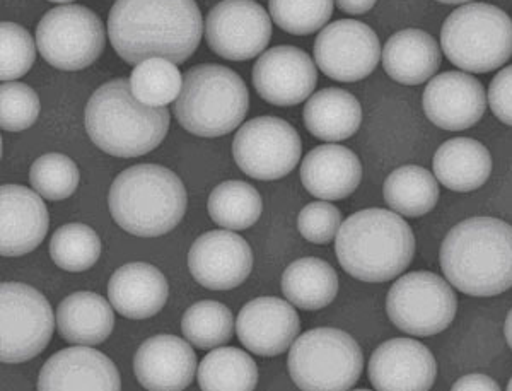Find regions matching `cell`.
I'll return each instance as SVG.
<instances>
[{"instance_id": "1", "label": "cell", "mask_w": 512, "mask_h": 391, "mask_svg": "<svg viewBox=\"0 0 512 391\" xmlns=\"http://www.w3.org/2000/svg\"><path fill=\"white\" fill-rule=\"evenodd\" d=\"M195 0H117L108 16V38L128 65L161 57L185 64L204 33Z\"/></svg>"}, {"instance_id": "2", "label": "cell", "mask_w": 512, "mask_h": 391, "mask_svg": "<svg viewBox=\"0 0 512 391\" xmlns=\"http://www.w3.org/2000/svg\"><path fill=\"white\" fill-rule=\"evenodd\" d=\"M441 269L451 286L473 298H492L512 287V226L495 217H472L449 231Z\"/></svg>"}, {"instance_id": "3", "label": "cell", "mask_w": 512, "mask_h": 391, "mask_svg": "<svg viewBox=\"0 0 512 391\" xmlns=\"http://www.w3.org/2000/svg\"><path fill=\"white\" fill-rule=\"evenodd\" d=\"M168 130L169 110L140 103L130 89V79L106 82L86 106L89 139L110 156H146L164 141Z\"/></svg>"}, {"instance_id": "4", "label": "cell", "mask_w": 512, "mask_h": 391, "mask_svg": "<svg viewBox=\"0 0 512 391\" xmlns=\"http://www.w3.org/2000/svg\"><path fill=\"white\" fill-rule=\"evenodd\" d=\"M335 251L345 272L357 281L388 282L402 275L414 260V231L398 212H355L342 222Z\"/></svg>"}, {"instance_id": "5", "label": "cell", "mask_w": 512, "mask_h": 391, "mask_svg": "<svg viewBox=\"0 0 512 391\" xmlns=\"http://www.w3.org/2000/svg\"><path fill=\"white\" fill-rule=\"evenodd\" d=\"M187 188L159 164H137L122 171L108 193L111 216L120 228L140 238L163 236L187 212Z\"/></svg>"}, {"instance_id": "6", "label": "cell", "mask_w": 512, "mask_h": 391, "mask_svg": "<svg viewBox=\"0 0 512 391\" xmlns=\"http://www.w3.org/2000/svg\"><path fill=\"white\" fill-rule=\"evenodd\" d=\"M250 108L245 81L224 65L202 64L188 69L175 101V117L198 137H221L238 129Z\"/></svg>"}, {"instance_id": "7", "label": "cell", "mask_w": 512, "mask_h": 391, "mask_svg": "<svg viewBox=\"0 0 512 391\" xmlns=\"http://www.w3.org/2000/svg\"><path fill=\"white\" fill-rule=\"evenodd\" d=\"M441 45L461 71H497L512 57V19L490 4H466L444 21Z\"/></svg>"}, {"instance_id": "8", "label": "cell", "mask_w": 512, "mask_h": 391, "mask_svg": "<svg viewBox=\"0 0 512 391\" xmlns=\"http://www.w3.org/2000/svg\"><path fill=\"white\" fill-rule=\"evenodd\" d=\"M287 364L299 390L345 391L361 378L364 356L349 333L313 328L291 345Z\"/></svg>"}, {"instance_id": "9", "label": "cell", "mask_w": 512, "mask_h": 391, "mask_svg": "<svg viewBox=\"0 0 512 391\" xmlns=\"http://www.w3.org/2000/svg\"><path fill=\"white\" fill-rule=\"evenodd\" d=\"M52 306L35 287L4 282L0 286V361L28 362L47 349L55 330Z\"/></svg>"}, {"instance_id": "10", "label": "cell", "mask_w": 512, "mask_h": 391, "mask_svg": "<svg viewBox=\"0 0 512 391\" xmlns=\"http://www.w3.org/2000/svg\"><path fill=\"white\" fill-rule=\"evenodd\" d=\"M105 26L88 7L59 6L48 11L36 28V47L60 71H82L105 50Z\"/></svg>"}, {"instance_id": "11", "label": "cell", "mask_w": 512, "mask_h": 391, "mask_svg": "<svg viewBox=\"0 0 512 391\" xmlns=\"http://www.w3.org/2000/svg\"><path fill=\"white\" fill-rule=\"evenodd\" d=\"M456 294L443 277L432 272H410L391 286L386 311L395 327L414 337H431L453 323Z\"/></svg>"}, {"instance_id": "12", "label": "cell", "mask_w": 512, "mask_h": 391, "mask_svg": "<svg viewBox=\"0 0 512 391\" xmlns=\"http://www.w3.org/2000/svg\"><path fill=\"white\" fill-rule=\"evenodd\" d=\"M301 137L291 123L258 117L241 125L234 137L233 156L239 170L260 181L284 178L301 159Z\"/></svg>"}, {"instance_id": "13", "label": "cell", "mask_w": 512, "mask_h": 391, "mask_svg": "<svg viewBox=\"0 0 512 391\" xmlns=\"http://www.w3.org/2000/svg\"><path fill=\"white\" fill-rule=\"evenodd\" d=\"M272 38V21L255 0H222L210 9L205 40L210 50L233 62L258 57Z\"/></svg>"}, {"instance_id": "14", "label": "cell", "mask_w": 512, "mask_h": 391, "mask_svg": "<svg viewBox=\"0 0 512 391\" xmlns=\"http://www.w3.org/2000/svg\"><path fill=\"white\" fill-rule=\"evenodd\" d=\"M379 59L378 35L367 24L354 19L328 24L315 41L316 65L333 81H362L376 71Z\"/></svg>"}, {"instance_id": "15", "label": "cell", "mask_w": 512, "mask_h": 391, "mask_svg": "<svg viewBox=\"0 0 512 391\" xmlns=\"http://www.w3.org/2000/svg\"><path fill=\"white\" fill-rule=\"evenodd\" d=\"M253 251L231 229H217L198 236L190 253L188 269L193 279L210 291H229L241 286L253 270Z\"/></svg>"}, {"instance_id": "16", "label": "cell", "mask_w": 512, "mask_h": 391, "mask_svg": "<svg viewBox=\"0 0 512 391\" xmlns=\"http://www.w3.org/2000/svg\"><path fill=\"white\" fill-rule=\"evenodd\" d=\"M256 93L275 106H294L311 98L318 82L316 65L301 48H270L256 60L251 74Z\"/></svg>"}, {"instance_id": "17", "label": "cell", "mask_w": 512, "mask_h": 391, "mask_svg": "<svg viewBox=\"0 0 512 391\" xmlns=\"http://www.w3.org/2000/svg\"><path fill=\"white\" fill-rule=\"evenodd\" d=\"M367 373L379 391H427L436 381L437 362L417 340L391 339L373 352Z\"/></svg>"}, {"instance_id": "18", "label": "cell", "mask_w": 512, "mask_h": 391, "mask_svg": "<svg viewBox=\"0 0 512 391\" xmlns=\"http://www.w3.org/2000/svg\"><path fill=\"white\" fill-rule=\"evenodd\" d=\"M425 117L451 132L466 130L482 120L487 96L482 82L466 72H444L431 79L424 91Z\"/></svg>"}, {"instance_id": "19", "label": "cell", "mask_w": 512, "mask_h": 391, "mask_svg": "<svg viewBox=\"0 0 512 391\" xmlns=\"http://www.w3.org/2000/svg\"><path fill=\"white\" fill-rule=\"evenodd\" d=\"M40 391H120L118 368L91 345H77L53 354L40 371Z\"/></svg>"}, {"instance_id": "20", "label": "cell", "mask_w": 512, "mask_h": 391, "mask_svg": "<svg viewBox=\"0 0 512 391\" xmlns=\"http://www.w3.org/2000/svg\"><path fill=\"white\" fill-rule=\"evenodd\" d=\"M301 330L294 304L279 298H256L243 306L236 321L241 344L256 356L274 357L291 349Z\"/></svg>"}, {"instance_id": "21", "label": "cell", "mask_w": 512, "mask_h": 391, "mask_svg": "<svg viewBox=\"0 0 512 391\" xmlns=\"http://www.w3.org/2000/svg\"><path fill=\"white\" fill-rule=\"evenodd\" d=\"M50 228V216L38 192L23 185L0 188V253L23 257L38 248Z\"/></svg>"}, {"instance_id": "22", "label": "cell", "mask_w": 512, "mask_h": 391, "mask_svg": "<svg viewBox=\"0 0 512 391\" xmlns=\"http://www.w3.org/2000/svg\"><path fill=\"white\" fill-rule=\"evenodd\" d=\"M134 373L146 390H185L197 373V356L190 342L176 335H156L140 345Z\"/></svg>"}, {"instance_id": "23", "label": "cell", "mask_w": 512, "mask_h": 391, "mask_svg": "<svg viewBox=\"0 0 512 391\" xmlns=\"http://www.w3.org/2000/svg\"><path fill=\"white\" fill-rule=\"evenodd\" d=\"M169 286L161 270L149 263H127L111 275L108 299L130 320L152 318L168 303Z\"/></svg>"}, {"instance_id": "24", "label": "cell", "mask_w": 512, "mask_h": 391, "mask_svg": "<svg viewBox=\"0 0 512 391\" xmlns=\"http://www.w3.org/2000/svg\"><path fill=\"white\" fill-rule=\"evenodd\" d=\"M362 164L355 152L337 144L318 146L301 164V181L320 200H344L361 185Z\"/></svg>"}, {"instance_id": "25", "label": "cell", "mask_w": 512, "mask_h": 391, "mask_svg": "<svg viewBox=\"0 0 512 391\" xmlns=\"http://www.w3.org/2000/svg\"><path fill=\"white\" fill-rule=\"evenodd\" d=\"M381 59L384 71L393 81L405 86H419L439 71L443 55L429 33L408 28L386 41Z\"/></svg>"}, {"instance_id": "26", "label": "cell", "mask_w": 512, "mask_h": 391, "mask_svg": "<svg viewBox=\"0 0 512 391\" xmlns=\"http://www.w3.org/2000/svg\"><path fill=\"white\" fill-rule=\"evenodd\" d=\"M432 168L437 181L449 190L473 192L489 180L492 156L482 142L458 137L437 149Z\"/></svg>"}, {"instance_id": "27", "label": "cell", "mask_w": 512, "mask_h": 391, "mask_svg": "<svg viewBox=\"0 0 512 391\" xmlns=\"http://www.w3.org/2000/svg\"><path fill=\"white\" fill-rule=\"evenodd\" d=\"M57 327L69 344H103L115 328L113 306L96 292L70 294L59 304Z\"/></svg>"}, {"instance_id": "28", "label": "cell", "mask_w": 512, "mask_h": 391, "mask_svg": "<svg viewBox=\"0 0 512 391\" xmlns=\"http://www.w3.org/2000/svg\"><path fill=\"white\" fill-rule=\"evenodd\" d=\"M304 125L316 139L347 141L362 123V106L344 89H321L304 106Z\"/></svg>"}, {"instance_id": "29", "label": "cell", "mask_w": 512, "mask_h": 391, "mask_svg": "<svg viewBox=\"0 0 512 391\" xmlns=\"http://www.w3.org/2000/svg\"><path fill=\"white\" fill-rule=\"evenodd\" d=\"M282 292L299 310L318 311L337 298L338 275L321 258H301L291 263L282 275Z\"/></svg>"}, {"instance_id": "30", "label": "cell", "mask_w": 512, "mask_h": 391, "mask_svg": "<svg viewBox=\"0 0 512 391\" xmlns=\"http://www.w3.org/2000/svg\"><path fill=\"white\" fill-rule=\"evenodd\" d=\"M384 200L400 216L429 214L439 200V185L431 171L407 164L393 171L384 181Z\"/></svg>"}, {"instance_id": "31", "label": "cell", "mask_w": 512, "mask_h": 391, "mask_svg": "<svg viewBox=\"0 0 512 391\" xmlns=\"http://www.w3.org/2000/svg\"><path fill=\"white\" fill-rule=\"evenodd\" d=\"M258 368L250 354L236 347H219L198 366V386L204 391H253Z\"/></svg>"}, {"instance_id": "32", "label": "cell", "mask_w": 512, "mask_h": 391, "mask_svg": "<svg viewBox=\"0 0 512 391\" xmlns=\"http://www.w3.org/2000/svg\"><path fill=\"white\" fill-rule=\"evenodd\" d=\"M209 216L221 228L243 231L262 216L263 202L256 188L246 181H224L210 193Z\"/></svg>"}, {"instance_id": "33", "label": "cell", "mask_w": 512, "mask_h": 391, "mask_svg": "<svg viewBox=\"0 0 512 391\" xmlns=\"http://www.w3.org/2000/svg\"><path fill=\"white\" fill-rule=\"evenodd\" d=\"M181 332L198 349L212 351L233 339L234 316L224 304L205 299L185 311Z\"/></svg>"}, {"instance_id": "34", "label": "cell", "mask_w": 512, "mask_h": 391, "mask_svg": "<svg viewBox=\"0 0 512 391\" xmlns=\"http://www.w3.org/2000/svg\"><path fill=\"white\" fill-rule=\"evenodd\" d=\"M103 245L98 234L81 222L65 224L53 233L50 257L67 272H86L98 262Z\"/></svg>"}, {"instance_id": "35", "label": "cell", "mask_w": 512, "mask_h": 391, "mask_svg": "<svg viewBox=\"0 0 512 391\" xmlns=\"http://www.w3.org/2000/svg\"><path fill=\"white\" fill-rule=\"evenodd\" d=\"M183 76L171 60L154 57L135 65L130 89L135 98L147 106H166L178 100Z\"/></svg>"}, {"instance_id": "36", "label": "cell", "mask_w": 512, "mask_h": 391, "mask_svg": "<svg viewBox=\"0 0 512 391\" xmlns=\"http://www.w3.org/2000/svg\"><path fill=\"white\" fill-rule=\"evenodd\" d=\"M335 0H268L270 16L291 35H313L332 18Z\"/></svg>"}, {"instance_id": "37", "label": "cell", "mask_w": 512, "mask_h": 391, "mask_svg": "<svg viewBox=\"0 0 512 391\" xmlns=\"http://www.w3.org/2000/svg\"><path fill=\"white\" fill-rule=\"evenodd\" d=\"M30 181L43 199L59 202L69 199L79 187V170L72 159L50 152L36 159L30 170Z\"/></svg>"}, {"instance_id": "38", "label": "cell", "mask_w": 512, "mask_h": 391, "mask_svg": "<svg viewBox=\"0 0 512 391\" xmlns=\"http://www.w3.org/2000/svg\"><path fill=\"white\" fill-rule=\"evenodd\" d=\"M33 36L16 23L0 24V79L16 81L26 76L35 64Z\"/></svg>"}, {"instance_id": "39", "label": "cell", "mask_w": 512, "mask_h": 391, "mask_svg": "<svg viewBox=\"0 0 512 391\" xmlns=\"http://www.w3.org/2000/svg\"><path fill=\"white\" fill-rule=\"evenodd\" d=\"M40 98L28 84L7 81L0 88V127L7 132L30 129L40 117Z\"/></svg>"}, {"instance_id": "40", "label": "cell", "mask_w": 512, "mask_h": 391, "mask_svg": "<svg viewBox=\"0 0 512 391\" xmlns=\"http://www.w3.org/2000/svg\"><path fill=\"white\" fill-rule=\"evenodd\" d=\"M340 226H342V214L335 205L323 200L306 205L297 217L299 233L315 245H326L335 240Z\"/></svg>"}, {"instance_id": "41", "label": "cell", "mask_w": 512, "mask_h": 391, "mask_svg": "<svg viewBox=\"0 0 512 391\" xmlns=\"http://www.w3.org/2000/svg\"><path fill=\"white\" fill-rule=\"evenodd\" d=\"M487 100L495 117L512 127V65L492 79Z\"/></svg>"}, {"instance_id": "42", "label": "cell", "mask_w": 512, "mask_h": 391, "mask_svg": "<svg viewBox=\"0 0 512 391\" xmlns=\"http://www.w3.org/2000/svg\"><path fill=\"white\" fill-rule=\"evenodd\" d=\"M461 390L499 391L501 390V386L497 385V383H495L492 378H489V376L475 373L468 374V376H463L461 380H458L456 383H454L453 391Z\"/></svg>"}, {"instance_id": "43", "label": "cell", "mask_w": 512, "mask_h": 391, "mask_svg": "<svg viewBox=\"0 0 512 391\" xmlns=\"http://www.w3.org/2000/svg\"><path fill=\"white\" fill-rule=\"evenodd\" d=\"M378 0H335L338 9L344 11L345 14H364V12L371 11L376 6Z\"/></svg>"}, {"instance_id": "44", "label": "cell", "mask_w": 512, "mask_h": 391, "mask_svg": "<svg viewBox=\"0 0 512 391\" xmlns=\"http://www.w3.org/2000/svg\"><path fill=\"white\" fill-rule=\"evenodd\" d=\"M504 333H506L507 344H509V347L512 349V310L509 311V315H507Z\"/></svg>"}, {"instance_id": "45", "label": "cell", "mask_w": 512, "mask_h": 391, "mask_svg": "<svg viewBox=\"0 0 512 391\" xmlns=\"http://www.w3.org/2000/svg\"><path fill=\"white\" fill-rule=\"evenodd\" d=\"M437 2H443V4H465V2H472V0H437Z\"/></svg>"}, {"instance_id": "46", "label": "cell", "mask_w": 512, "mask_h": 391, "mask_svg": "<svg viewBox=\"0 0 512 391\" xmlns=\"http://www.w3.org/2000/svg\"><path fill=\"white\" fill-rule=\"evenodd\" d=\"M50 2H57V4H65V2H74V0H50Z\"/></svg>"}, {"instance_id": "47", "label": "cell", "mask_w": 512, "mask_h": 391, "mask_svg": "<svg viewBox=\"0 0 512 391\" xmlns=\"http://www.w3.org/2000/svg\"><path fill=\"white\" fill-rule=\"evenodd\" d=\"M507 390L512 391V378L511 381H509V385H507Z\"/></svg>"}]
</instances>
